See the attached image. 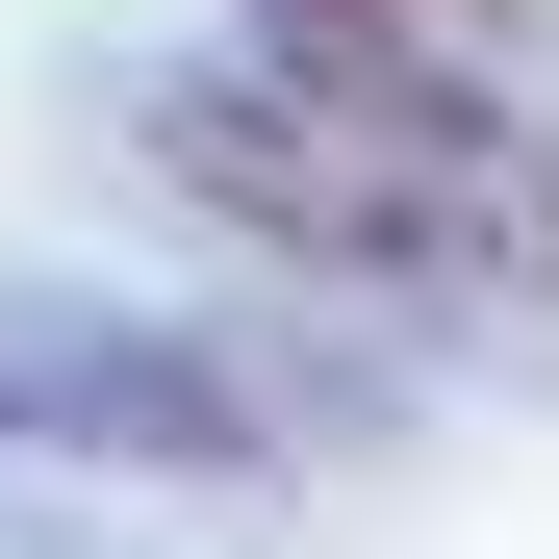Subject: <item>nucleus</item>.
<instances>
[{
	"label": "nucleus",
	"instance_id": "2",
	"mask_svg": "<svg viewBox=\"0 0 559 559\" xmlns=\"http://www.w3.org/2000/svg\"><path fill=\"white\" fill-rule=\"evenodd\" d=\"M534 0H254V76H484Z\"/></svg>",
	"mask_w": 559,
	"mask_h": 559
},
{
	"label": "nucleus",
	"instance_id": "1",
	"mask_svg": "<svg viewBox=\"0 0 559 559\" xmlns=\"http://www.w3.org/2000/svg\"><path fill=\"white\" fill-rule=\"evenodd\" d=\"M153 178L229 204L331 280H457V306H559V153L484 76H178Z\"/></svg>",
	"mask_w": 559,
	"mask_h": 559
}]
</instances>
